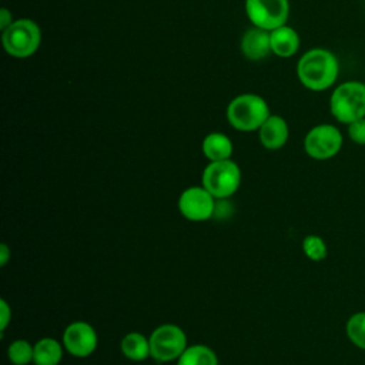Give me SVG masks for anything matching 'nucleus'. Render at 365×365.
Wrapping results in <instances>:
<instances>
[{
  "instance_id": "obj_21",
  "label": "nucleus",
  "mask_w": 365,
  "mask_h": 365,
  "mask_svg": "<svg viewBox=\"0 0 365 365\" xmlns=\"http://www.w3.org/2000/svg\"><path fill=\"white\" fill-rule=\"evenodd\" d=\"M348 137L358 145H365V117L348 124Z\"/></svg>"
},
{
  "instance_id": "obj_1",
  "label": "nucleus",
  "mask_w": 365,
  "mask_h": 365,
  "mask_svg": "<svg viewBox=\"0 0 365 365\" xmlns=\"http://www.w3.org/2000/svg\"><path fill=\"white\" fill-rule=\"evenodd\" d=\"M297 74L304 87L312 91H324L336 81L339 63L332 51L319 47L311 48L299 58Z\"/></svg>"
},
{
  "instance_id": "obj_9",
  "label": "nucleus",
  "mask_w": 365,
  "mask_h": 365,
  "mask_svg": "<svg viewBox=\"0 0 365 365\" xmlns=\"http://www.w3.org/2000/svg\"><path fill=\"white\" fill-rule=\"evenodd\" d=\"M245 11L255 27L274 30L284 26L288 20V0H247Z\"/></svg>"
},
{
  "instance_id": "obj_20",
  "label": "nucleus",
  "mask_w": 365,
  "mask_h": 365,
  "mask_svg": "<svg viewBox=\"0 0 365 365\" xmlns=\"http://www.w3.org/2000/svg\"><path fill=\"white\" fill-rule=\"evenodd\" d=\"M302 251L305 257L314 262L324 261L328 255V247L322 237L317 234H308L302 240Z\"/></svg>"
},
{
  "instance_id": "obj_22",
  "label": "nucleus",
  "mask_w": 365,
  "mask_h": 365,
  "mask_svg": "<svg viewBox=\"0 0 365 365\" xmlns=\"http://www.w3.org/2000/svg\"><path fill=\"white\" fill-rule=\"evenodd\" d=\"M0 314H1V324H0V331L1 334L4 332V329L9 327V322L11 319V308L7 304L6 299H0Z\"/></svg>"
},
{
  "instance_id": "obj_23",
  "label": "nucleus",
  "mask_w": 365,
  "mask_h": 365,
  "mask_svg": "<svg viewBox=\"0 0 365 365\" xmlns=\"http://www.w3.org/2000/svg\"><path fill=\"white\" fill-rule=\"evenodd\" d=\"M11 23H13V20H11L10 11L7 9H1V11H0V29L6 30Z\"/></svg>"
},
{
  "instance_id": "obj_5",
  "label": "nucleus",
  "mask_w": 365,
  "mask_h": 365,
  "mask_svg": "<svg viewBox=\"0 0 365 365\" xmlns=\"http://www.w3.org/2000/svg\"><path fill=\"white\" fill-rule=\"evenodd\" d=\"M148 339L151 358L161 364L177 361L188 346L185 332L175 324L158 325Z\"/></svg>"
},
{
  "instance_id": "obj_3",
  "label": "nucleus",
  "mask_w": 365,
  "mask_h": 365,
  "mask_svg": "<svg viewBox=\"0 0 365 365\" xmlns=\"http://www.w3.org/2000/svg\"><path fill=\"white\" fill-rule=\"evenodd\" d=\"M269 117V108L265 100L255 94H241L235 97L227 108L230 124L240 131L258 130Z\"/></svg>"
},
{
  "instance_id": "obj_15",
  "label": "nucleus",
  "mask_w": 365,
  "mask_h": 365,
  "mask_svg": "<svg viewBox=\"0 0 365 365\" xmlns=\"http://www.w3.org/2000/svg\"><path fill=\"white\" fill-rule=\"evenodd\" d=\"M64 346L56 338L44 336L34 344V365H58L63 359Z\"/></svg>"
},
{
  "instance_id": "obj_17",
  "label": "nucleus",
  "mask_w": 365,
  "mask_h": 365,
  "mask_svg": "<svg viewBox=\"0 0 365 365\" xmlns=\"http://www.w3.org/2000/svg\"><path fill=\"white\" fill-rule=\"evenodd\" d=\"M177 365H218V356L207 345H188L177 359Z\"/></svg>"
},
{
  "instance_id": "obj_8",
  "label": "nucleus",
  "mask_w": 365,
  "mask_h": 365,
  "mask_svg": "<svg viewBox=\"0 0 365 365\" xmlns=\"http://www.w3.org/2000/svg\"><path fill=\"white\" fill-rule=\"evenodd\" d=\"M215 197L202 185H192L185 188L177 201L180 214L192 222H202L210 220L215 210Z\"/></svg>"
},
{
  "instance_id": "obj_7",
  "label": "nucleus",
  "mask_w": 365,
  "mask_h": 365,
  "mask_svg": "<svg viewBox=\"0 0 365 365\" xmlns=\"http://www.w3.org/2000/svg\"><path fill=\"white\" fill-rule=\"evenodd\" d=\"M344 137L334 124H318L304 138V150L314 160H329L342 148Z\"/></svg>"
},
{
  "instance_id": "obj_16",
  "label": "nucleus",
  "mask_w": 365,
  "mask_h": 365,
  "mask_svg": "<svg viewBox=\"0 0 365 365\" xmlns=\"http://www.w3.org/2000/svg\"><path fill=\"white\" fill-rule=\"evenodd\" d=\"M202 154L210 161H221L231 158L232 143L222 133H210L202 140Z\"/></svg>"
},
{
  "instance_id": "obj_6",
  "label": "nucleus",
  "mask_w": 365,
  "mask_h": 365,
  "mask_svg": "<svg viewBox=\"0 0 365 365\" xmlns=\"http://www.w3.org/2000/svg\"><path fill=\"white\" fill-rule=\"evenodd\" d=\"M1 40L4 50L11 57L24 58L31 56L38 48L41 36L40 29L34 21L29 19H20L3 30Z\"/></svg>"
},
{
  "instance_id": "obj_14",
  "label": "nucleus",
  "mask_w": 365,
  "mask_h": 365,
  "mask_svg": "<svg viewBox=\"0 0 365 365\" xmlns=\"http://www.w3.org/2000/svg\"><path fill=\"white\" fill-rule=\"evenodd\" d=\"M121 354L134 362H143L148 356H151L150 352V339L141 334V332H128L123 336L120 342Z\"/></svg>"
},
{
  "instance_id": "obj_11",
  "label": "nucleus",
  "mask_w": 365,
  "mask_h": 365,
  "mask_svg": "<svg viewBox=\"0 0 365 365\" xmlns=\"http://www.w3.org/2000/svg\"><path fill=\"white\" fill-rule=\"evenodd\" d=\"M289 128L287 121L277 114H269V117L258 128V137L261 144L268 150H278L288 141Z\"/></svg>"
},
{
  "instance_id": "obj_4",
  "label": "nucleus",
  "mask_w": 365,
  "mask_h": 365,
  "mask_svg": "<svg viewBox=\"0 0 365 365\" xmlns=\"http://www.w3.org/2000/svg\"><path fill=\"white\" fill-rule=\"evenodd\" d=\"M201 185L217 200L230 198L241 185V170L231 158L210 161L202 171Z\"/></svg>"
},
{
  "instance_id": "obj_13",
  "label": "nucleus",
  "mask_w": 365,
  "mask_h": 365,
  "mask_svg": "<svg viewBox=\"0 0 365 365\" xmlns=\"http://www.w3.org/2000/svg\"><path fill=\"white\" fill-rule=\"evenodd\" d=\"M271 50L279 57H291L299 48L298 33L288 26H279L269 31Z\"/></svg>"
},
{
  "instance_id": "obj_10",
  "label": "nucleus",
  "mask_w": 365,
  "mask_h": 365,
  "mask_svg": "<svg viewBox=\"0 0 365 365\" xmlns=\"http://www.w3.org/2000/svg\"><path fill=\"white\" fill-rule=\"evenodd\" d=\"M61 342L70 355L76 358H87L97 349L98 336L91 324L86 321H74L64 328Z\"/></svg>"
},
{
  "instance_id": "obj_2",
  "label": "nucleus",
  "mask_w": 365,
  "mask_h": 365,
  "mask_svg": "<svg viewBox=\"0 0 365 365\" xmlns=\"http://www.w3.org/2000/svg\"><path fill=\"white\" fill-rule=\"evenodd\" d=\"M329 111L346 125L365 117V83L349 80L336 86L329 97Z\"/></svg>"
},
{
  "instance_id": "obj_12",
  "label": "nucleus",
  "mask_w": 365,
  "mask_h": 365,
  "mask_svg": "<svg viewBox=\"0 0 365 365\" xmlns=\"http://www.w3.org/2000/svg\"><path fill=\"white\" fill-rule=\"evenodd\" d=\"M242 53L250 60H261L268 56L271 50V37L269 31L254 27L245 31L242 41H241Z\"/></svg>"
},
{
  "instance_id": "obj_24",
  "label": "nucleus",
  "mask_w": 365,
  "mask_h": 365,
  "mask_svg": "<svg viewBox=\"0 0 365 365\" xmlns=\"http://www.w3.org/2000/svg\"><path fill=\"white\" fill-rule=\"evenodd\" d=\"M10 257H11L10 248L7 247V244H1L0 245V265L4 267L10 261Z\"/></svg>"
},
{
  "instance_id": "obj_18",
  "label": "nucleus",
  "mask_w": 365,
  "mask_h": 365,
  "mask_svg": "<svg viewBox=\"0 0 365 365\" xmlns=\"http://www.w3.org/2000/svg\"><path fill=\"white\" fill-rule=\"evenodd\" d=\"M345 332L348 339L359 349L365 351V311H359L352 314L346 324Z\"/></svg>"
},
{
  "instance_id": "obj_19",
  "label": "nucleus",
  "mask_w": 365,
  "mask_h": 365,
  "mask_svg": "<svg viewBox=\"0 0 365 365\" xmlns=\"http://www.w3.org/2000/svg\"><path fill=\"white\" fill-rule=\"evenodd\" d=\"M34 345L27 339H16L7 348V358L13 365L33 364Z\"/></svg>"
}]
</instances>
